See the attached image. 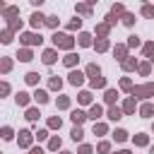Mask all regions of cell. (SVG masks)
I'll return each mask as SVG.
<instances>
[{"label": "cell", "instance_id": "cell-1", "mask_svg": "<svg viewBox=\"0 0 154 154\" xmlns=\"http://www.w3.org/2000/svg\"><path fill=\"white\" fill-rule=\"evenodd\" d=\"M51 41H53V48L58 51V48H63V51H70L72 53V46H75V38L70 36V34H53L51 36Z\"/></svg>", "mask_w": 154, "mask_h": 154}, {"label": "cell", "instance_id": "cell-2", "mask_svg": "<svg viewBox=\"0 0 154 154\" xmlns=\"http://www.w3.org/2000/svg\"><path fill=\"white\" fill-rule=\"evenodd\" d=\"M132 96H137V99H149V96H154V82H147V84H137V87H132V91H130Z\"/></svg>", "mask_w": 154, "mask_h": 154}, {"label": "cell", "instance_id": "cell-3", "mask_svg": "<svg viewBox=\"0 0 154 154\" xmlns=\"http://www.w3.org/2000/svg\"><path fill=\"white\" fill-rule=\"evenodd\" d=\"M19 41L24 43V46H41V34H36V31H26V34H22L19 36Z\"/></svg>", "mask_w": 154, "mask_h": 154}, {"label": "cell", "instance_id": "cell-4", "mask_svg": "<svg viewBox=\"0 0 154 154\" xmlns=\"http://www.w3.org/2000/svg\"><path fill=\"white\" fill-rule=\"evenodd\" d=\"M31 142H34V132H31V130H19L17 144H19L22 149H26V147H31Z\"/></svg>", "mask_w": 154, "mask_h": 154}, {"label": "cell", "instance_id": "cell-5", "mask_svg": "<svg viewBox=\"0 0 154 154\" xmlns=\"http://www.w3.org/2000/svg\"><path fill=\"white\" fill-rule=\"evenodd\" d=\"M41 60H43L46 65H53V63L58 60V51H55V48H46V51L41 53Z\"/></svg>", "mask_w": 154, "mask_h": 154}, {"label": "cell", "instance_id": "cell-6", "mask_svg": "<svg viewBox=\"0 0 154 154\" xmlns=\"http://www.w3.org/2000/svg\"><path fill=\"white\" fill-rule=\"evenodd\" d=\"M101 116H103V108H101L99 103H91V106H89V113H87V118H91L94 123H99V118H101Z\"/></svg>", "mask_w": 154, "mask_h": 154}, {"label": "cell", "instance_id": "cell-7", "mask_svg": "<svg viewBox=\"0 0 154 154\" xmlns=\"http://www.w3.org/2000/svg\"><path fill=\"white\" fill-rule=\"evenodd\" d=\"M135 108H137L135 96H128V99L123 101V113H125V116H132V113H135Z\"/></svg>", "mask_w": 154, "mask_h": 154}, {"label": "cell", "instance_id": "cell-8", "mask_svg": "<svg viewBox=\"0 0 154 154\" xmlns=\"http://www.w3.org/2000/svg\"><path fill=\"white\" fill-rule=\"evenodd\" d=\"M70 118H72V123H75V125H79V128H82V123L87 120V113H84L82 108H75V111L70 113Z\"/></svg>", "mask_w": 154, "mask_h": 154}, {"label": "cell", "instance_id": "cell-9", "mask_svg": "<svg viewBox=\"0 0 154 154\" xmlns=\"http://www.w3.org/2000/svg\"><path fill=\"white\" fill-rule=\"evenodd\" d=\"M67 77H70V84H72V87H79V84L84 82V72H79V70H72Z\"/></svg>", "mask_w": 154, "mask_h": 154}, {"label": "cell", "instance_id": "cell-10", "mask_svg": "<svg viewBox=\"0 0 154 154\" xmlns=\"http://www.w3.org/2000/svg\"><path fill=\"white\" fill-rule=\"evenodd\" d=\"M77 43H79V46H84V48L94 46V41H91V34H87V31H79V36H77Z\"/></svg>", "mask_w": 154, "mask_h": 154}, {"label": "cell", "instance_id": "cell-11", "mask_svg": "<svg viewBox=\"0 0 154 154\" xmlns=\"http://www.w3.org/2000/svg\"><path fill=\"white\" fill-rule=\"evenodd\" d=\"M120 65H123V70H125V72H132V70H137V65H140V63H137V58H130V55H128Z\"/></svg>", "mask_w": 154, "mask_h": 154}, {"label": "cell", "instance_id": "cell-12", "mask_svg": "<svg viewBox=\"0 0 154 154\" xmlns=\"http://www.w3.org/2000/svg\"><path fill=\"white\" fill-rule=\"evenodd\" d=\"M123 116H125V113H123V108H118V106H108V120H113V123H116V120H120Z\"/></svg>", "mask_w": 154, "mask_h": 154}, {"label": "cell", "instance_id": "cell-13", "mask_svg": "<svg viewBox=\"0 0 154 154\" xmlns=\"http://www.w3.org/2000/svg\"><path fill=\"white\" fill-rule=\"evenodd\" d=\"M113 55H116V58H118V60L123 63V60L128 58V46H123V43H118V46L113 48Z\"/></svg>", "mask_w": 154, "mask_h": 154}, {"label": "cell", "instance_id": "cell-14", "mask_svg": "<svg viewBox=\"0 0 154 154\" xmlns=\"http://www.w3.org/2000/svg\"><path fill=\"white\" fill-rule=\"evenodd\" d=\"M77 63H79V55H77V53H67V55L63 58V65H65V67H75Z\"/></svg>", "mask_w": 154, "mask_h": 154}, {"label": "cell", "instance_id": "cell-15", "mask_svg": "<svg viewBox=\"0 0 154 154\" xmlns=\"http://www.w3.org/2000/svg\"><path fill=\"white\" fill-rule=\"evenodd\" d=\"M116 99H118V91H116V89H106V91H103V101H106L108 106H116Z\"/></svg>", "mask_w": 154, "mask_h": 154}, {"label": "cell", "instance_id": "cell-16", "mask_svg": "<svg viewBox=\"0 0 154 154\" xmlns=\"http://www.w3.org/2000/svg\"><path fill=\"white\" fill-rule=\"evenodd\" d=\"M89 87L91 89H106V77H94V79H89Z\"/></svg>", "mask_w": 154, "mask_h": 154}, {"label": "cell", "instance_id": "cell-17", "mask_svg": "<svg viewBox=\"0 0 154 154\" xmlns=\"http://www.w3.org/2000/svg\"><path fill=\"white\" fill-rule=\"evenodd\" d=\"M34 101L36 103H48V91L46 89H36L34 91Z\"/></svg>", "mask_w": 154, "mask_h": 154}, {"label": "cell", "instance_id": "cell-18", "mask_svg": "<svg viewBox=\"0 0 154 154\" xmlns=\"http://www.w3.org/2000/svg\"><path fill=\"white\" fill-rule=\"evenodd\" d=\"M14 101H17V106H29V101H31V96H29L26 91H17V96H14Z\"/></svg>", "mask_w": 154, "mask_h": 154}, {"label": "cell", "instance_id": "cell-19", "mask_svg": "<svg viewBox=\"0 0 154 154\" xmlns=\"http://www.w3.org/2000/svg\"><path fill=\"white\" fill-rule=\"evenodd\" d=\"M29 22H31V26H34V29H38V26H41V24H43V22H46V17H43V14H41V12H34V14H31V19H29Z\"/></svg>", "mask_w": 154, "mask_h": 154}, {"label": "cell", "instance_id": "cell-20", "mask_svg": "<svg viewBox=\"0 0 154 154\" xmlns=\"http://www.w3.org/2000/svg\"><path fill=\"white\" fill-rule=\"evenodd\" d=\"M17 58H19L22 63H29V60L34 58V53H31V48H22V51H17Z\"/></svg>", "mask_w": 154, "mask_h": 154}, {"label": "cell", "instance_id": "cell-21", "mask_svg": "<svg viewBox=\"0 0 154 154\" xmlns=\"http://www.w3.org/2000/svg\"><path fill=\"white\" fill-rule=\"evenodd\" d=\"M84 72H87V75H89V77H91V79H94V77H99V75H101V67H99V65H96V63H89V65H87V70H84Z\"/></svg>", "mask_w": 154, "mask_h": 154}, {"label": "cell", "instance_id": "cell-22", "mask_svg": "<svg viewBox=\"0 0 154 154\" xmlns=\"http://www.w3.org/2000/svg\"><path fill=\"white\" fill-rule=\"evenodd\" d=\"M132 142H135L137 147H147V144H149V137H147L144 132H137V135L132 137Z\"/></svg>", "mask_w": 154, "mask_h": 154}, {"label": "cell", "instance_id": "cell-23", "mask_svg": "<svg viewBox=\"0 0 154 154\" xmlns=\"http://www.w3.org/2000/svg\"><path fill=\"white\" fill-rule=\"evenodd\" d=\"M108 31H111V26H108L106 22H103V24H96V36H99V38H106Z\"/></svg>", "mask_w": 154, "mask_h": 154}, {"label": "cell", "instance_id": "cell-24", "mask_svg": "<svg viewBox=\"0 0 154 154\" xmlns=\"http://www.w3.org/2000/svg\"><path fill=\"white\" fill-rule=\"evenodd\" d=\"M108 46H111V41H108V38H99V41H94V48H96L99 53L108 51Z\"/></svg>", "mask_w": 154, "mask_h": 154}, {"label": "cell", "instance_id": "cell-25", "mask_svg": "<svg viewBox=\"0 0 154 154\" xmlns=\"http://www.w3.org/2000/svg\"><path fill=\"white\" fill-rule=\"evenodd\" d=\"M77 101H79L82 106H89V103H91V91H87V89H84V91H79Z\"/></svg>", "mask_w": 154, "mask_h": 154}, {"label": "cell", "instance_id": "cell-26", "mask_svg": "<svg viewBox=\"0 0 154 154\" xmlns=\"http://www.w3.org/2000/svg\"><path fill=\"white\" fill-rule=\"evenodd\" d=\"M144 58H147V63H154V43H144Z\"/></svg>", "mask_w": 154, "mask_h": 154}, {"label": "cell", "instance_id": "cell-27", "mask_svg": "<svg viewBox=\"0 0 154 154\" xmlns=\"http://www.w3.org/2000/svg\"><path fill=\"white\" fill-rule=\"evenodd\" d=\"M48 87H51L53 91H60V89H63V79H60V77H51V79H48Z\"/></svg>", "mask_w": 154, "mask_h": 154}, {"label": "cell", "instance_id": "cell-28", "mask_svg": "<svg viewBox=\"0 0 154 154\" xmlns=\"http://www.w3.org/2000/svg\"><path fill=\"white\" fill-rule=\"evenodd\" d=\"M152 113H154V106H152V103H142V106H140V116H142V118H149Z\"/></svg>", "mask_w": 154, "mask_h": 154}, {"label": "cell", "instance_id": "cell-29", "mask_svg": "<svg viewBox=\"0 0 154 154\" xmlns=\"http://www.w3.org/2000/svg\"><path fill=\"white\" fill-rule=\"evenodd\" d=\"M106 132H108V125H106V123H94V135L101 137V135H106Z\"/></svg>", "mask_w": 154, "mask_h": 154}, {"label": "cell", "instance_id": "cell-30", "mask_svg": "<svg viewBox=\"0 0 154 154\" xmlns=\"http://www.w3.org/2000/svg\"><path fill=\"white\" fill-rule=\"evenodd\" d=\"M0 137H2V140H12V137H14V130H12L10 125H5V128H0Z\"/></svg>", "mask_w": 154, "mask_h": 154}, {"label": "cell", "instance_id": "cell-31", "mask_svg": "<svg viewBox=\"0 0 154 154\" xmlns=\"http://www.w3.org/2000/svg\"><path fill=\"white\" fill-rule=\"evenodd\" d=\"M70 135H72V140H75V142H82V137H84V130H82V128H79V125H75V128H72V132H70Z\"/></svg>", "mask_w": 154, "mask_h": 154}, {"label": "cell", "instance_id": "cell-32", "mask_svg": "<svg viewBox=\"0 0 154 154\" xmlns=\"http://www.w3.org/2000/svg\"><path fill=\"white\" fill-rule=\"evenodd\" d=\"M113 140H116V142H125V140H128V130H123V128H118V130L113 132Z\"/></svg>", "mask_w": 154, "mask_h": 154}, {"label": "cell", "instance_id": "cell-33", "mask_svg": "<svg viewBox=\"0 0 154 154\" xmlns=\"http://www.w3.org/2000/svg\"><path fill=\"white\" fill-rule=\"evenodd\" d=\"M12 70V58H0V72H10Z\"/></svg>", "mask_w": 154, "mask_h": 154}, {"label": "cell", "instance_id": "cell-34", "mask_svg": "<svg viewBox=\"0 0 154 154\" xmlns=\"http://www.w3.org/2000/svg\"><path fill=\"white\" fill-rule=\"evenodd\" d=\"M5 17H7L10 22L17 19V17H19V7H7V10H5Z\"/></svg>", "mask_w": 154, "mask_h": 154}, {"label": "cell", "instance_id": "cell-35", "mask_svg": "<svg viewBox=\"0 0 154 154\" xmlns=\"http://www.w3.org/2000/svg\"><path fill=\"white\" fill-rule=\"evenodd\" d=\"M43 24H46L48 29H58V24H60V22H58V17H55V14H51V17H46V22H43Z\"/></svg>", "mask_w": 154, "mask_h": 154}, {"label": "cell", "instance_id": "cell-36", "mask_svg": "<svg viewBox=\"0 0 154 154\" xmlns=\"http://www.w3.org/2000/svg\"><path fill=\"white\" fill-rule=\"evenodd\" d=\"M137 72H140V75H144V77H147V75H149V72H152V63H140V65H137Z\"/></svg>", "mask_w": 154, "mask_h": 154}, {"label": "cell", "instance_id": "cell-37", "mask_svg": "<svg viewBox=\"0 0 154 154\" xmlns=\"http://www.w3.org/2000/svg\"><path fill=\"white\" fill-rule=\"evenodd\" d=\"M24 79H26V84L36 87V84H38V72H26V77H24Z\"/></svg>", "mask_w": 154, "mask_h": 154}, {"label": "cell", "instance_id": "cell-38", "mask_svg": "<svg viewBox=\"0 0 154 154\" xmlns=\"http://www.w3.org/2000/svg\"><path fill=\"white\" fill-rule=\"evenodd\" d=\"M55 106H58V108H63V111H65V108H70V96H58Z\"/></svg>", "mask_w": 154, "mask_h": 154}, {"label": "cell", "instance_id": "cell-39", "mask_svg": "<svg viewBox=\"0 0 154 154\" xmlns=\"http://www.w3.org/2000/svg\"><path fill=\"white\" fill-rule=\"evenodd\" d=\"M38 116H41V113H38V108H31V106L26 108V120H31V123H34V120H38Z\"/></svg>", "mask_w": 154, "mask_h": 154}, {"label": "cell", "instance_id": "cell-40", "mask_svg": "<svg viewBox=\"0 0 154 154\" xmlns=\"http://www.w3.org/2000/svg\"><path fill=\"white\" fill-rule=\"evenodd\" d=\"M60 125H63V120H60L58 116H51V118H48V128H53V130H60Z\"/></svg>", "mask_w": 154, "mask_h": 154}, {"label": "cell", "instance_id": "cell-41", "mask_svg": "<svg viewBox=\"0 0 154 154\" xmlns=\"http://www.w3.org/2000/svg\"><path fill=\"white\" fill-rule=\"evenodd\" d=\"M111 14H113V17H118V14H120V17H123V14H125V7H123V5H120V2H116V5H113V7H111Z\"/></svg>", "mask_w": 154, "mask_h": 154}, {"label": "cell", "instance_id": "cell-42", "mask_svg": "<svg viewBox=\"0 0 154 154\" xmlns=\"http://www.w3.org/2000/svg\"><path fill=\"white\" fill-rule=\"evenodd\" d=\"M120 22H123V24H125V26H132V24H135V14H132V12H125V14H123V19H120Z\"/></svg>", "mask_w": 154, "mask_h": 154}, {"label": "cell", "instance_id": "cell-43", "mask_svg": "<svg viewBox=\"0 0 154 154\" xmlns=\"http://www.w3.org/2000/svg\"><path fill=\"white\" fill-rule=\"evenodd\" d=\"M10 41H12V31L10 29H2L0 31V43H10Z\"/></svg>", "mask_w": 154, "mask_h": 154}, {"label": "cell", "instance_id": "cell-44", "mask_svg": "<svg viewBox=\"0 0 154 154\" xmlns=\"http://www.w3.org/2000/svg\"><path fill=\"white\" fill-rule=\"evenodd\" d=\"M60 144H63V142H60V137H51V140H48V149H53V152H58V149H60Z\"/></svg>", "mask_w": 154, "mask_h": 154}, {"label": "cell", "instance_id": "cell-45", "mask_svg": "<svg viewBox=\"0 0 154 154\" xmlns=\"http://www.w3.org/2000/svg\"><path fill=\"white\" fill-rule=\"evenodd\" d=\"M140 43H142V41H140V36H135V34H132V36H128V48H137Z\"/></svg>", "mask_w": 154, "mask_h": 154}, {"label": "cell", "instance_id": "cell-46", "mask_svg": "<svg viewBox=\"0 0 154 154\" xmlns=\"http://www.w3.org/2000/svg\"><path fill=\"white\" fill-rule=\"evenodd\" d=\"M142 14L149 17V19H154V5H142Z\"/></svg>", "mask_w": 154, "mask_h": 154}, {"label": "cell", "instance_id": "cell-47", "mask_svg": "<svg viewBox=\"0 0 154 154\" xmlns=\"http://www.w3.org/2000/svg\"><path fill=\"white\" fill-rule=\"evenodd\" d=\"M75 10H77L79 14H91V5H89V2H87V5H77Z\"/></svg>", "mask_w": 154, "mask_h": 154}, {"label": "cell", "instance_id": "cell-48", "mask_svg": "<svg viewBox=\"0 0 154 154\" xmlns=\"http://www.w3.org/2000/svg\"><path fill=\"white\" fill-rule=\"evenodd\" d=\"M79 26H82V19H79V17H75V19H72V22L67 24V29H70V31H77Z\"/></svg>", "mask_w": 154, "mask_h": 154}, {"label": "cell", "instance_id": "cell-49", "mask_svg": "<svg viewBox=\"0 0 154 154\" xmlns=\"http://www.w3.org/2000/svg\"><path fill=\"white\" fill-rule=\"evenodd\" d=\"M120 89H123V91H132V82H130L128 77H123V79H120Z\"/></svg>", "mask_w": 154, "mask_h": 154}, {"label": "cell", "instance_id": "cell-50", "mask_svg": "<svg viewBox=\"0 0 154 154\" xmlns=\"http://www.w3.org/2000/svg\"><path fill=\"white\" fill-rule=\"evenodd\" d=\"M96 152H99V154H108V152H111V144H108V142H99Z\"/></svg>", "mask_w": 154, "mask_h": 154}, {"label": "cell", "instance_id": "cell-51", "mask_svg": "<svg viewBox=\"0 0 154 154\" xmlns=\"http://www.w3.org/2000/svg\"><path fill=\"white\" fill-rule=\"evenodd\" d=\"M7 29H10V31H17V29H22V19H12Z\"/></svg>", "mask_w": 154, "mask_h": 154}, {"label": "cell", "instance_id": "cell-52", "mask_svg": "<svg viewBox=\"0 0 154 154\" xmlns=\"http://www.w3.org/2000/svg\"><path fill=\"white\" fill-rule=\"evenodd\" d=\"M34 137L41 142V140H46V137H48V130H43V128H41V130H36V132H34Z\"/></svg>", "mask_w": 154, "mask_h": 154}, {"label": "cell", "instance_id": "cell-53", "mask_svg": "<svg viewBox=\"0 0 154 154\" xmlns=\"http://www.w3.org/2000/svg\"><path fill=\"white\" fill-rule=\"evenodd\" d=\"M94 149H91V144H82L79 149H77V154H91Z\"/></svg>", "mask_w": 154, "mask_h": 154}, {"label": "cell", "instance_id": "cell-54", "mask_svg": "<svg viewBox=\"0 0 154 154\" xmlns=\"http://www.w3.org/2000/svg\"><path fill=\"white\" fill-rule=\"evenodd\" d=\"M10 94V84L7 82H0V96H7Z\"/></svg>", "mask_w": 154, "mask_h": 154}, {"label": "cell", "instance_id": "cell-55", "mask_svg": "<svg viewBox=\"0 0 154 154\" xmlns=\"http://www.w3.org/2000/svg\"><path fill=\"white\" fill-rule=\"evenodd\" d=\"M116 19H118V17H113V14H111V12H108V14H106V24H108V26H113V24H116Z\"/></svg>", "mask_w": 154, "mask_h": 154}, {"label": "cell", "instance_id": "cell-56", "mask_svg": "<svg viewBox=\"0 0 154 154\" xmlns=\"http://www.w3.org/2000/svg\"><path fill=\"white\" fill-rule=\"evenodd\" d=\"M29 154H43V149H41V147H31V152H29Z\"/></svg>", "mask_w": 154, "mask_h": 154}, {"label": "cell", "instance_id": "cell-57", "mask_svg": "<svg viewBox=\"0 0 154 154\" xmlns=\"http://www.w3.org/2000/svg\"><path fill=\"white\" fill-rule=\"evenodd\" d=\"M5 10H7V5H5V2L0 0V12H5Z\"/></svg>", "mask_w": 154, "mask_h": 154}, {"label": "cell", "instance_id": "cell-58", "mask_svg": "<svg viewBox=\"0 0 154 154\" xmlns=\"http://www.w3.org/2000/svg\"><path fill=\"white\" fill-rule=\"evenodd\" d=\"M116 154H132L130 149H120V152H116Z\"/></svg>", "mask_w": 154, "mask_h": 154}, {"label": "cell", "instance_id": "cell-59", "mask_svg": "<svg viewBox=\"0 0 154 154\" xmlns=\"http://www.w3.org/2000/svg\"><path fill=\"white\" fill-rule=\"evenodd\" d=\"M60 154H72V152H60Z\"/></svg>", "mask_w": 154, "mask_h": 154}, {"label": "cell", "instance_id": "cell-60", "mask_svg": "<svg viewBox=\"0 0 154 154\" xmlns=\"http://www.w3.org/2000/svg\"><path fill=\"white\" fill-rule=\"evenodd\" d=\"M149 154H154V147H152V149H149Z\"/></svg>", "mask_w": 154, "mask_h": 154}, {"label": "cell", "instance_id": "cell-61", "mask_svg": "<svg viewBox=\"0 0 154 154\" xmlns=\"http://www.w3.org/2000/svg\"><path fill=\"white\" fill-rule=\"evenodd\" d=\"M0 154H2V152H0Z\"/></svg>", "mask_w": 154, "mask_h": 154}]
</instances>
